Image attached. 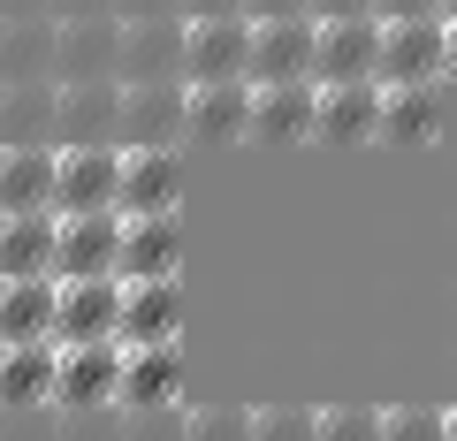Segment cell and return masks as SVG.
I'll list each match as a JSON object with an SVG mask.
<instances>
[{
    "label": "cell",
    "instance_id": "23",
    "mask_svg": "<svg viewBox=\"0 0 457 441\" xmlns=\"http://www.w3.org/2000/svg\"><path fill=\"white\" fill-rule=\"evenodd\" d=\"M176 388H183V350L176 343H153V350L122 358V411H161V404H176Z\"/></svg>",
    "mask_w": 457,
    "mask_h": 441
},
{
    "label": "cell",
    "instance_id": "26",
    "mask_svg": "<svg viewBox=\"0 0 457 441\" xmlns=\"http://www.w3.org/2000/svg\"><path fill=\"white\" fill-rule=\"evenodd\" d=\"M442 107H435V84H389V107H381V137L389 145H420L435 137Z\"/></svg>",
    "mask_w": 457,
    "mask_h": 441
},
{
    "label": "cell",
    "instance_id": "7",
    "mask_svg": "<svg viewBox=\"0 0 457 441\" xmlns=\"http://www.w3.org/2000/svg\"><path fill=\"white\" fill-rule=\"evenodd\" d=\"M0 84H62V16H0Z\"/></svg>",
    "mask_w": 457,
    "mask_h": 441
},
{
    "label": "cell",
    "instance_id": "28",
    "mask_svg": "<svg viewBox=\"0 0 457 441\" xmlns=\"http://www.w3.org/2000/svg\"><path fill=\"white\" fill-rule=\"evenodd\" d=\"M183 441H252V411L245 404H206V411H191Z\"/></svg>",
    "mask_w": 457,
    "mask_h": 441
},
{
    "label": "cell",
    "instance_id": "14",
    "mask_svg": "<svg viewBox=\"0 0 457 441\" xmlns=\"http://www.w3.org/2000/svg\"><path fill=\"white\" fill-rule=\"evenodd\" d=\"M252 115H260V84H191V137L198 145H237L252 137Z\"/></svg>",
    "mask_w": 457,
    "mask_h": 441
},
{
    "label": "cell",
    "instance_id": "15",
    "mask_svg": "<svg viewBox=\"0 0 457 441\" xmlns=\"http://www.w3.org/2000/svg\"><path fill=\"white\" fill-rule=\"evenodd\" d=\"M176 327H183V290L176 282H122V327H114L122 350L176 343Z\"/></svg>",
    "mask_w": 457,
    "mask_h": 441
},
{
    "label": "cell",
    "instance_id": "41",
    "mask_svg": "<svg viewBox=\"0 0 457 441\" xmlns=\"http://www.w3.org/2000/svg\"><path fill=\"white\" fill-rule=\"evenodd\" d=\"M450 16H457V0H450Z\"/></svg>",
    "mask_w": 457,
    "mask_h": 441
},
{
    "label": "cell",
    "instance_id": "19",
    "mask_svg": "<svg viewBox=\"0 0 457 441\" xmlns=\"http://www.w3.org/2000/svg\"><path fill=\"white\" fill-rule=\"evenodd\" d=\"M252 137H267V145L320 137V77H305V84H260V115H252Z\"/></svg>",
    "mask_w": 457,
    "mask_h": 441
},
{
    "label": "cell",
    "instance_id": "35",
    "mask_svg": "<svg viewBox=\"0 0 457 441\" xmlns=\"http://www.w3.org/2000/svg\"><path fill=\"white\" fill-rule=\"evenodd\" d=\"M336 16H381V0H320V23Z\"/></svg>",
    "mask_w": 457,
    "mask_h": 441
},
{
    "label": "cell",
    "instance_id": "33",
    "mask_svg": "<svg viewBox=\"0 0 457 441\" xmlns=\"http://www.w3.org/2000/svg\"><path fill=\"white\" fill-rule=\"evenodd\" d=\"M252 16H320V0H252Z\"/></svg>",
    "mask_w": 457,
    "mask_h": 441
},
{
    "label": "cell",
    "instance_id": "34",
    "mask_svg": "<svg viewBox=\"0 0 457 441\" xmlns=\"http://www.w3.org/2000/svg\"><path fill=\"white\" fill-rule=\"evenodd\" d=\"M122 16H191V0H122Z\"/></svg>",
    "mask_w": 457,
    "mask_h": 441
},
{
    "label": "cell",
    "instance_id": "24",
    "mask_svg": "<svg viewBox=\"0 0 457 441\" xmlns=\"http://www.w3.org/2000/svg\"><path fill=\"white\" fill-rule=\"evenodd\" d=\"M62 130L69 145H107L122 130V84H62Z\"/></svg>",
    "mask_w": 457,
    "mask_h": 441
},
{
    "label": "cell",
    "instance_id": "37",
    "mask_svg": "<svg viewBox=\"0 0 457 441\" xmlns=\"http://www.w3.org/2000/svg\"><path fill=\"white\" fill-rule=\"evenodd\" d=\"M191 16H252V0H191Z\"/></svg>",
    "mask_w": 457,
    "mask_h": 441
},
{
    "label": "cell",
    "instance_id": "6",
    "mask_svg": "<svg viewBox=\"0 0 457 441\" xmlns=\"http://www.w3.org/2000/svg\"><path fill=\"white\" fill-rule=\"evenodd\" d=\"M260 16H191V84H237L252 77Z\"/></svg>",
    "mask_w": 457,
    "mask_h": 441
},
{
    "label": "cell",
    "instance_id": "17",
    "mask_svg": "<svg viewBox=\"0 0 457 441\" xmlns=\"http://www.w3.org/2000/svg\"><path fill=\"white\" fill-rule=\"evenodd\" d=\"M54 312H62V282H54V274L0 282V350H16V343H54Z\"/></svg>",
    "mask_w": 457,
    "mask_h": 441
},
{
    "label": "cell",
    "instance_id": "11",
    "mask_svg": "<svg viewBox=\"0 0 457 441\" xmlns=\"http://www.w3.org/2000/svg\"><path fill=\"white\" fill-rule=\"evenodd\" d=\"M122 84V16H62V84Z\"/></svg>",
    "mask_w": 457,
    "mask_h": 441
},
{
    "label": "cell",
    "instance_id": "32",
    "mask_svg": "<svg viewBox=\"0 0 457 441\" xmlns=\"http://www.w3.org/2000/svg\"><path fill=\"white\" fill-rule=\"evenodd\" d=\"M381 16L404 23V16H450V0H381Z\"/></svg>",
    "mask_w": 457,
    "mask_h": 441
},
{
    "label": "cell",
    "instance_id": "30",
    "mask_svg": "<svg viewBox=\"0 0 457 441\" xmlns=\"http://www.w3.org/2000/svg\"><path fill=\"white\" fill-rule=\"evenodd\" d=\"M320 441H381V411H359V404L320 411Z\"/></svg>",
    "mask_w": 457,
    "mask_h": 441
},
{
    "label": "cell",
    "instance_id": "22",
    "mask_svg": "<svg viewBox=\"0 0 457 441\" xmlns=\"http://www.w3.org/2000/svg\"><path fill=\"white\" fill-rule=\"evenodd\" d=\"M54 380H62V343H16V350H0V411L54 404Z\"/></svg>",
    "mask_w": 457,
    "mask_h": 441
},
{
    "label": "cell",
    "instance_id": "3",
    "mask_svg": "<svg viewBox=\"0 0 457 441\" xmlns=\"http://www.w3.org/2000/svg\"><path fill=\"white\" fill-rule=\"evenodd\" d=\"M122 137L176 152L191 137V84H122Z\"/></svg>",
    "mask_w": 457,
    "mask_h": 441
},
{
    "label": "cell",
    "instance_id": "39",
    "mask_svg": "<svg viewBox=\"0 0 457 441\" xmlns=\"http://www.w3.org/2000/svg\"><path fill=\"white\" fill-rule=\"evenodd\" d=\"M450 77H457V16H450Z\"/></svg>",
    "mask_w": 457,
    "mask_h": 441
},
{
    "label": "cell",
    "instance_id": "36",
    "mask_svg": "<svg viewBox=\"0 0 457 441\" xmlns=\"http://www.w3.org/2000/svg\"><path fill=\"white\" fill-rule=\"evenodd\" d=\"M0 16H62V0H0Z\"/></svg>",
    "mask_w": 457,
    "mask_h": 441
},
{
    "label": "cell",
    "instance_id": "21",
    "mask_svg": "<svg viewBox=\"0 0 457 441\" xmlns=\"http://www.w3.org/2000/svg\"><path fill=\"white\" fill-rule=\"evenodd\" d=\"M54 251H62V213H8L0 221V282L54 274Z\"/></svg>",
    "mask_w": 457,
    "mask_h": 441
},
{
    "label": "cell",
    "instance_id": "20",
    "mask_svg": "<svg viewBox=\"0 0 457 441\" xmlns=\"http://www.w3.org/2000/svg\"><path fill=\"white\" fill-rule=\"evenodd\" d=\"M176 259H183V229H176V213L122 221V259H114V274H122V282H176Z\"/></svg>",
    "mask_w": 457,
    "mask_h": 441
},
{
    "label": "cell",
    "instance_id": "1",
    "mask_svg": "<svg viewBox=\"0 0 457 441\" xmlns=\"http://www.w3.org/2000/svg\"><path fill=\"white\" fill-rule=\"evenodd\" d=\"M122 84H191V16H122Z\"/></svg>",
    "mask_w": 457,
    "mask_h": 441
},
{
    "label": "cell",
    "instance_id": "29",
    "mask_svg": "<svg viewBox=\"0 0 457 441\" xmlns=\"http://www.w3.org/2000/svg\"><path fill=\"white\" fill-rule=\"evenodd\" d=\"M381 441H450V411H381Z\"/></svg>",
    "mask_w": 457,
    "mask_h": 441
},
{
    "label": "cell",
    "instance_id": "38",
    "mask_svg": "<svg viewBox=\"0 0 457 441\" xmlns=\"http://www.w3.org/2000/svg\"><path fill=\"white\" fill-rule=\"evenodd\" d=\"M62 16H122V0H62Z\"/></svg>",
    "mask_w": 457,
    "mask_h": 441
},
{
    "label": "cell",
    "instance_id": "40",
    "mask_svg": "<svg viewBox=\"0 0 457 441\" xmlns=\"http://www.w3.org/2000/svg\"><path fill=\"white\" fill-rule=\"evenodd\" d=\"M450 441H457V411H450Z\"/></svg>",
    "mask_w": 457,
    "mask_h": 441
},
{
    "label": "cell",
    "instance_id": "31",
    "mask_svg": "<svg viewBox=\"0 0 457 441\" xmlns=\"http://www.w3.org/2000/svg\"><path fill=\"white\" fill-rule=\"evenodd\" d=\"M183 426H191V411H183V404H161V411H130L122 441H183Z\"/></svg>",
    "mask_w": 457,
    "mask_h": 441
},
{
    "label": "cell",
    "instance_id": "18",
    "mask_svg": "<svg viewBox=\"0 0 457 441\" xmlns=\"http://www.w3.org/2000/svg\"><path fill=\"white\" fill-rule=\"evenodd\" d=\"M381 107H389V84H320V137L328 145H366L381 137Z\"/></svg>",
    "mask_w": 457,
    "mask_h": 441
},
{
    "label": "cell",
    "instance_id": "27",
    "mask_svg": "<svg viewBox=\"0 0 457 441\" xmlns=\"http://www.w3.org/2000/svg\"><path fill=\"white\" fill-rule=\"evenodd\" d=\"M252 441H320V411L267 404V411H252Z\"/></svg>",
    "mask_w": 457,
    "mask_h": 441
},
{
    "label": "cell",
    "instance_id": "9",
    "mask_svg": "<svg viewBox=\"0 0 457 441\" xmlns=\"http://www.w3.org/2000/svg\"><path fill=\"white\" fill-rule=\"evenodd\" d=\"M122 327V274H92V282H62V312H54V343H107Z\"/></svg>",
    "mask_w": 457,
    "mask_h": 441
},
{
    "label": "cell",
    "instance_id": "25",
    "mask_svg": "<svg viewBox=\"0 0 457 441\" xmlns=\"http://www.w3.org/2000/svg\"><path fill=\"white\" fill-rule=\"evenodd\" d=\"M62 130V84H0V145H38Z\"/></svg>",
    "mask_w": 457,
    "mask_h": 441
},
{
    "label": "cell",
    "instance_id": "10",
    "mask_svg": "<svg viewBox=\"0 0 457 441\" xmlns=\"http://www.w3.org/2000/svg\"><path fill=\"white\" fill-rule=\"evenodd\" d=\"M381 16H336L320 23V84H374L381 77Z\"/></svg>",
    "mask_w": 457,
    "mask_h": 441
},
{
    "label": "cell",
    "instance_id": "16",
    "mask_svg": "<svg viewBox=\"0 0 457 441\" xmlns=\"http://www.w3.org/2000/svg\"><path fill=\"white\" fill-rule=\"evenodd\" d=\"M54 176H62V152L0 145V221L8 213H54Z\"/></svg>",
    "mask_w": 457,
    "mask_h": 441
},
{
    "label": "cell",
    "instance_id": "4",
    "mask_svg": "<svg viewBox=\"0 0 457 441\" xmlns=\"http://www.w3.org/2000/svg\"><path fill=\"white\" fill-rule=\"evenodd\" d=\"M320 77V16H267L252 46V84H305Z\"/></svg>",
    "mask_w": 457,
    "mask_h": 441
},
{
    "label": "cell",
    "instance_id": "12",
    "mask_svg": "<svg viewBox=\"0 0 457 441\" xmlns=\"http://www.w3.org/2000/svg\"><path fill=\"white\" fill-rule=\"evenodd\" d=\"M176 198H183V167H176V152L122 145V198H114V213H122V221L176 213Z\"/></svg>",
    "mask_w": 457,
    "mask_h": 441
},
{
    "label": "cell",
    "instance_id": "2",
    "mask_svg": "<svg viewBox=\"0 0 457 441\" xmlns=\"http://www.w3.org/2000/svg\"><path fill=\"white\" fill-rule=\"evenodd\" d=\"M122 198V152L114 145H62V176H54V213H114Z\"/></svg>",
    "mask_w": 457,
    "mask_h": 441
},
{
    "label": "cell",
    "instance_id": "8",
    "mask_svg": "<svg viewBox=\"0 0 457 441\" xmlns=\"http://www.w3.org/2000/svg\"><path fill=\"white\" fill-rule=\"evenodd\" d=\"M122 358L130 350L114 343H77V350H62V380H54V404H69V411H107V404H122Z\"/></svg>",
    "mask_w": 457,
    "mask_h": 441
},
{
    "label": "cell",
    "instance_id": "5",
    "mask_svg": "<svg viewBox=\"0 0 457 441\" xmlns=\"http://www.w3.org/2000/svg\"><path fill=\"white\" fill-rule=\"evenodd\" d=\"M389 23V16H381ZM450 69V16H404L381 38V84H435Z\"/></svg>",
    "mask_w": 457,
    "mask_h": 441
},
{
    "label": "cell",
    "instance_id": "13",
    "mask_svg": "<svg viewBox=\"0 0 457 441\" xmlns=\"http://www.w3.org/2000/svg\"><path fill=\"white\" fill-rule=\"evenodd\" d=\"M114 259H122V213H69V221H62L54 282H92V274H114Z\"/></svg>",
    "mask_w": 457,
    "mask_h": 441
}]
</instances>
